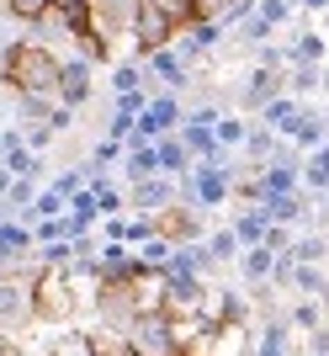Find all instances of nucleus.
Here are the masks:
<instances>
[{"mask_svg":"<svg viewBox=\"0 0 329 356\" xmlns=\"http://www.w3.org/2000/svg\"><path fill=\"white\" fill-rule=\"evenodd\" d=\"M303 96H292V90H282V96H271L266 106H260V122H266L271 134H287V128H292V122H298V112H303Z\"/></svg>","mask_w":329,"mask_h":356,"instance_id":"dca6fc26","label":"nucleus"},{"mask_svg":"<svg viewBox=\"0 0 329 356\" xmlns=\"http://www.w3.org/2000/svg\"><path fill=\"white\" fill-rule=\"evenodd\" d=\"M319 96H329V70H319Z\"/></svg>","mask_w":329,"mask_h":356,"instance_id":"37998d69","label":"nucleus"},{"mask_svg":"<svg viewBox=\"0 0 329 356\" xmlns=\"http://www.w3.org/2000/svg\"><path fill=\"white\" fill-rule=\"evenodd\" d=\"M6 170L22 176V181H37V176H43V154H32L27 144H16L11 154H6Z\"/></svg>","mask_w":329,"mask_h":356,"instance_id":"c756f323","label":"nucleus"},{"mask_svg":"<svg viewBox=\"0 0 329 356\" xmlns=\"http://www.w3.org/2000/svg\"><path fill=\"white\" fill-rule=\"evenodd\" d=\"M218 118H223V102H218V96H208V102H196L192 112H186V122H196V128H212Z\"/></svg>","mask_w":329,"mask_h":356,"instance_id":"4c0bfd02","label":"nucleus"},{"mask_svg":"<svg viewBox=\"0 0 329 356\" xmlns=\"http://www.w3.org/2000/svg\"><path fill=\"white\" fill-rule=\"evenodd\" d=\"M271 266H276V255L266 250V245H255V250H244L239 255V277H244V287H255V282H271Z\"/></svg>","mask_w":329,"mask_h":356,"instance_id":"4be33fe9","label":"nucleus"},{"mask_svg":"<svg viewBox=\"0 0 329 356\" xmlns=\"http://www.w3.org/2000/svg\"><path fill=\"white\" fill-rule=\"evenodd\" d=\"M244 134H250V118H244V112H223V118L212 122V138H218L228 154H234V149H244Z\"/></svg>","mask_w":329,"mask_h":356,"instance_id":"393cba45","label":"nucleus"},{"mask_svg":"<svg viewBox=\"0 0 329 356\" xmlns=\"http://www.w3.org/2000/svg\"><path fill=\"white\" fill-rule=\"evenodd\" d=\"M208 255H212V266H239V239H234V229H212L208 234Z\"/></svg>","mask_w":329,"mask_h":356,"instance_id":"a878e982","label":"nucleus"},{"mask_svg":"<svg viewBox=\"0 0 329 356\" xmlns=\"http://www.w3.org/2000/svg\"><path fill=\"white\" fill-rule=\"evenodd\" d=\"M59 239H75L69 234V213H64V218H37L32 223V245H59Z\"/></svg>","mask_w":329,"mask_h":356,"instance_id":"2f4dec72","label":"nucleus"},{"mask_svg":"<svg viewBox=\"0 0 329 356\" xmlns=\"http://www.w3.org/2000/svg\"><path fill=\"white\" fill-rule=\"evenodd\" d=\"M180 356H192V351H180Z\"/></svg>","mask_w":329,"mask_h":356,"instance_id":"49530a36","label":"nucleus"},{"mask_svg":"<svg viewBox=\"0 0 329 356\" xmlns=\"http://www.w3.org/2000/svg\"><path fill=\"white\" fill-rule=\"evenodd\" d=\"M75 122H80V112H75V106H53V118H48V128H53V134H69Z\"/></svg>","mask_w":329,"mask_h":356,"instance_id":"ea45409f","label":"nucleus"},{"mask_svg":"<svg viewBox=\"0 0 329 356\" xmlns=\"http://www.w3.org/2000/svg\"><path fill=\"white\" fill-rule=\"evenodd\" d=\"M48 11L59 16L64 27H75V32H80V27H85V16H90V0H53Z\"/></svg>","mask_w":329,"mask_h":356,"instance_id":"72a5a7b5","label":"nucleus"},{"mask_svg":"<svg viewBox=\"0 0 329 356\" xmlns=\"http://www.w3.org/2000/svg\"><path fill=\"white\" fill-rule=\"evenodd\" d=\"M90 314H96V330H112V335H122V330L133 325L144 309H138V298H133V282L101 277V282H96V293H90Z\"/></svg>","mask_w":329,"mask_h":356,"instance_id":"39448f33","label":"nucleus"},{"mask_svg":"<svg viewBox=\"0 0 329 356\" xmlns=\"http://www.w3.org/2000/svg\"><path fill=\"white\" fill-rule=\"evenodd\" d=\"M112 90H117V96L144 90V64H112Z\"/></svg>","mask_w":329,"mask_h":356,"instance_id":"f704fd0d","label":"nucleus"},{"mask_svg":"<svg viewBox=\"0 0 329 356\" xmlns=\"http://www.w3.org/2000/svg\"><path fill=\"white\" fill-rule=\"evenodd\" d=\"M154 229H160L170 245H196V239H208V223H202V208H196V202H170L164 213H154Z\"/></svg>","mask_w":329,"mask_h":356,"instance_id":"6e6552de","label":"nucleus"},{"mask_svg":"<svg viewBox=\"0 0 329 356\" xmlns=\"http://www.w3.org/2000/svg\"><path fill=\"white\" fill-rule=\"evenodd\" d=\"M298 234H303L298 223H271V229H266V239H260V245H266L271 255H287V250H292V239H298Z\"/></svg>","mask_w":329,"mask_h":356,"instance_id":"473e14b6","label":"nucleus"},{"mask_svg":"<svg viewBox=\"0 0 329 356\" xmlns=\"http://www.w3.org/2000/svg\"><path fill=\"white\" fill-rule=\"evenodd\" d=\"M144 70H149V80H160L164 90H186L192 86V70H186V59H180L176 48H160V54H149V59H144Z\"/></svg>","mask_w":329,"mask_h":356,"instance_id":"f8f14e48","label":"nucleus"},{"mask_svg":"<svg viewBox=\"0 0 329 356\" xmlns=\"http://www.w3.org/2000/svg\"><path fill=\"white\" fill-rule=\"evenodd\" d=\"M138 11H144V0H90V16L85 27L101 38L112 54H117V43H128V32H133Z\"/></svg>","mask_w":329,"mask_h":356,"instance_id":"423d86ee","label":"nucleus"},{"mask_svg":"<svg viewBox=\"0 0 329 356\" xmlns=\"http://www.w3.org/2000/svg\"><path fill=\"white\" fill-rule=\"evenodd\" d=\"M59 70L64 59L32 38H11L0 48V86L11 96H59Z\"/></svg>","mask_w":329,"mask_h":356,"instance_id":"f257e3e1","label":"nucleus"},{"mask_svg":"<svg viewBox=\"0 0 329 356\" xmlns=\"http://www.w3.org/2000/svg\"><path fill=\"white\" fill-rule=\"evenodd\" d=\"M324 38H329V32H324Z\"/></svg>","mask_w":329,"mask_h":356,"instance_id":"de8ad7c7","label":"nucleus"},{"mask_svg":"<svg viewBox=\"0 0 329 356\" xmlns=\"http://www.w3.org/2000/svg\"><path fill=\"white\" fill-rule=\"evenodd\" d=\"M324 32H329V11H324Z\"/></svg>","mask_w":329,"mask_h":356,"instance_id":"a18cd8bd","label":"nucleus"},{"mask_svg":"<svg viewBox=\"0 0 329 356\" xmlns=\"http://www.w3.org/2000/svg\"><path fill=\"white\" fill-rule=\"evenodd\" d=\"M53 106H59V96H16V102H11L16 128H27V122H48V118H53Z\"/></svg>","mask_w":329,"mask_h":356,"instance_id":"b1692460","label":"nucleus"},{"mask_svg":"<svg viewBox=\"0 0 329 356\" xmlns=\"http://www.w3.org/2000/svg\"><path fill=\"white\" fill-rule=\"evenodd\" d=\"M90 90H96L90 64H85V59H64V70H59V106L85 112V106H90Z\"/></svg>","mask_w":329,"mask_h":356,"instance_id":"9d476101","label":"nucleus"},{"mask_svg":"<svg viewBox=\"0 0 329 356\" xmlns=\"http://www.w3.org/2000/svg\"><path fill=\"white\" fill-rule=\"evenodd\" d=\"M144 6H154V11H164V16H176V22H186V27L196 22L192 0H144Z\"/></svg>","mask_w":329,"mask_h":356,"instance_id":"58836bf2","label":"nucleus"},{"mask_svg":"<svg viewBox=\"0 0 329 356\" xmlns=\"http://www.w3.org/2000/svg\"><path fill=\"white\" fill-rule=\"evenodd\" d=\"M170 250H176V245H170V239H164V234H154L149 245H138V261H144V266H149V271H164V261H170Z\"/></svg>","mask_w":329,"mask_h":356,"instance_id":"e433bc0d","label":"nucleus"},{"mask_svg":"<svg viewBox=\"0 0 329 356\" xmlns=\"http://www.w3.org/2000/svg\"><path fill=\"white\" fill-rule=\"evenodd\" d=\"M154 160H160V176H170V181H186L192 176V154H186V144H180V134H160L154 138Z\"/></svg>","mask_w":329,"mask_h":356,"instance_id":"2eb2a0df","label":"nucleus"},{"mask_svg":"<svg viewBox=\"0 0 329 356\" xmlns=\"http://www.w3.org/2000/svg\"><path fill=\"white\" fill-rule=\"evenodd\" d=\"M271 32H276V27H271L266 16H260V11H250V16L239 22V27H234V38H239V48H250V54H255L260 43H271Z\"/></svg>","mask_w":329,"mask_h":356,"instance_id":"bb28decb","label":"nucleus"},{"mask_svg":"<svg viewBox=\"0 0 329 356\" xmlns=\"http://www.w3.org/2000/svg\"><path fill=\"white\" fill-rule=\"evenodd\" d=\"M303 192L308 197H329V138L303 160Z\"/></svg>","mask_w":329,"mask_h":356,"instance_id":"6ab92c4d","label":"nucleus"},{"mask_svg":"<svg viewBox=\"0 0 329 356\" xmlns=\"http://www.w3.org/2000/svg\"><path fill=\"white\" fill-rule=\"evenodd\" d=\"M80 314V298L69 287V271H37V330H69Z\"/></svg>","mask_w":329,"mask_h":356,"instance_id":"20e7f679","label":"nucleus"},{"mask_svg":"<svg viewBox=\"0 0 329 356\" xmlns=\"http://www.w3.org/2000/svg\"><path fill=\"white\" fill-rule=\"evenodd\" d=\"M22 144H27L32 154H48V149L59 144V134H53L48 122H27V128H22Z\"/></svg>","mask_w":329,"mask_h":356,"instance_id":"c9c22d12","label":"nucleus"},{"mask_svg":"<svg viewBox=\"0 0 329 356\" xmlns=\"http://www.w3.org/2000/svg\"><path fill=\"white\" fill-rule=\"evenodd\" d=\"M282 138H292V149H298V154H314V149L329 138V118L319 112L314 102H308V106L298 112V122H292V128H287Z\"/></svg>","mask_w":329,"mask_h":356,"instance_id":"9b49d317","label":"nucleus"},{"mask_svg":"<svg viewBox=\"0 0 329 356\" xmlns=\"http://www.w3.org/2000/svg\"><path fill=\"white\" fill-rule=\"evenodd\" d=\"M37 271H16V277H0V335L11 346H22L37 330Z\"/></svg>","mask_w":329,"mask_h":356,"instance_id":"f03ea898","label":"nucleus"},{"mask_svg":"<svg viewBox=\"0 0 329 356\" xmlns=\"http://www.w3.org/2000/svg\"><path fill=\"white\" fill-rule=\"evenodd\" d=\"M180 32H186V22H176V16H164V11H154V6H144V11H138V22H133V32H128V43H133L138 59H149V54L170 48Z\"/></svg>","mask_w":329,"mask_h":356,"instance_id":"0eeeda50","label":"nucleus"},{"mask_svg":"<svg viewBox=\"0 0 329 356\" xmlns=\"http://www.w3.org/2000/svg\"><path fill=\"white\" fill-rule=\"evenodd\" d=\"M48 6H53V0H0V22H16V27H27V22H37Z\"/></svg>","mask_w":329,"mask_h":356,"instance_id":"cd10ccee","label":"nucleus"},{"mask_svg":"<svg viewBox=\"0 0 329 356\" xmlns=\"http://www.w3.org/2000/svg\"><path fill=\"white\" fill-rule=\"evenodd\" d=\"M164 271H170V277H202V282H208V271H218V266H212V255H208V239H196V245H176L170 261H164Z\"/></svg>","mask_w":329,"mask_h":356,"instance_id":"4468645a","label":"nucleus"},{"mask_svg":"<svg viewBox=\"0 0 329 356\" xmlns=\"http://www.w3.org/2000/svg\"><path fill=\"white\" fill-rule=\"evenodd\" d=\"M250 356H303V346H298V335H292L287 319H266L260 335H255V346H250Z\"/></svg>","mask_w":329,"mask_h":356,"instance_id":"ddd939ff","label":"nucleus"},{"mask_svg":"<svg viewBox=\"0 0 329 356\" xmlns=\"http://www.w3.org/2000/svg\"><path fill=\"white\" fill-rule=\"evenodd\" d=\"M255 11L266 16L271 27H298V32L308 27V16L298 11V0H255Z\"/></svg>","mask_w":329,"mask_h":356,"instance_id":"412c9836","label":"nucleus"},{"mask_svg":"<svg viewBox=\"0 0 329 356\" xmlns=\"http://www.w3.org/2000/svg\"><path fill=\"white\" fill-rule=\"evenodd\" d=\"M128 192V213H164L170 202H176V181L170 176H149V181H133V186H122Z\"/></svg>","mask_w":329,"mask_h":356,"instance_id":"1a4fd4ad","label":"nucleus"},{"mask_svg":"<svg viewBox=\"0 0 329 356\" xmlns=\"http://www.w3.org/2000/svg\"><path fill=\"white\" fill-rule=\"evenodd\" d=\"M122 346L133 356H180V335H176V319L164 309H144L133 325L122 330Z\"/></svg>","mask_w":329,"mask_h":356,"instance_id":"7ed1b4c3","label":"nucleus"},{"mask_svg":"<svg viewBox=\"0 0 329 356\" xmlns=\"http://www.w3.org/2000/svg\"><path fill=\"white\" fill-rule=\"evenodd\" d=\"M37 266H43V271H69V266H75V239H59V245H37Z\"/></svg>","mask_w":329,"mask_h":356,"instance_id":"c85d7f7f","label":"nucleus"},{"mask_svg":"<svg viewBox=\"0 0 329 356\" xmlns=\"http://www.w3.org/2000/svg\"><path fill=\"white\" fill-rule=\"evenodd\" d=\"M298 11H303V16H324L329 0H298Z\"/></svg>","mask_w":329,"mask_h":356,"instance_id":"a19ab883","label":"nucleus"},{"mask_svg":"<svg viewBox=\"0 0 329 356\" xmlns=\"http://www.w3.org/2000/svg\"><path fill=\"white\" fill-rule=\"evenodd\" d=\"M228 229H234V239H239V250H255V245L266 239V229H271V213H266V202H260V208H244L239 218L228 223Z\"/></svg>","mask_w":329,"mask_h":356,"instance_id":"a211bd4d","label":"nucleus"},{"mask_svg":"<svg viewBox=\"0 0 329 356\" xmlns=\"http://www.w3.org/2000/svg\"><path fill=\"white\" fill-rule=\"evenodd\" d=\"M292 261H298V266H324L329 261V234H319V229H303L298 239H292Z\"/></svg>","mask_w":329,"mask_h":356,"instance_id":"aec40b11","label":"nucleus"},{"mask_svg":"<svg viewBox=\"0 0 329 356\" xmlns=\"http://www.w3.org/2000/svg\"><path fill=\"white\" fill-rule=\"evenodd\" d=\"M282 319L292 325V335H308V330L324 325V303H319V298H298V303H292Z\"/></svg>","mask_w":329,"mask_h":356,"instance_id":"5701e85b","label":"nucleus"},{"mask_svg":"<svg viewBox=\"0 0 329 356\" xmlns=\"http://www.w3.org/2000/svg\"><path fill=\"white\" fill-rule=\"evenodd\" d=\"M6 351H11V341H6V335H0V356H6Z\"/></svg>","mask_w":329,"mask_h":356,"instance_id":"c03bdc74","label":"nucleus"},{"mask_svg":"<svg viewBox=\"0 0 329 356\" xmlns=\"http://www.w3.org/2000/svg\"><path fill=\"white\" fill-rule=\"evenodd\" d=\"M6 356H43V351H32V346H11Z\"/></svg>","mask_w":329,"mask_h":356,"instance_id":"79ce46f5","label":"nucleus"},{"mask_svg":"<svg viewBox=\"0 0 329 356\" xmlns=\"http://www.w3.org/2000/svg\"><path fill=\"white\" fill-rule=\"evenodd\" d=\"M287 59H292V64H314V70H319V64L329 59V38H324V32H308V27L292 32V43H287Z\"/></svg>","mask_w":329,"mask_h":356,"instance_id":"f3484780","label":"nucleus"},{"mask_svg":"<svg viewBox=\"0 0 329 356\" xmlns=\"http://www.w3.org/2000/svg\"><path fill=\"white\" fill-rule=\"evenodd\" d=\"M319 70H324V64H319ZM319 70H314V64H292V70H287V90L303 96V102L319 96Z\"/></svg>","mask_w":329,"mask_h":356,"instance_id":"7c9ffc66","label":"nucleus"}]
</instances>
